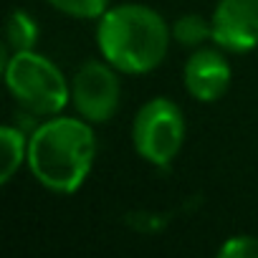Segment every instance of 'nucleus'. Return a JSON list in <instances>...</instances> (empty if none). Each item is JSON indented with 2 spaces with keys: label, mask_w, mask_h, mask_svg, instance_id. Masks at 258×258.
Returning a JSON list of instances; mask_svg holds the SVG:
<instances>
[{
  "label": "nucleus",
  "mask_w": 258,
  "mask_h": 258,
  "mask_svg": "<svg viewBox=\"0 0 258 258\" xmlns=\"http://www.w3.org/2000/svg\"><path fill=\"white\" fill-rule=\"evenodd\" d=\"M38 43V23L26 11H13L6 23V46L16 51H31Z\"/></svg>",
  "instance_id": "9"
},
{
  "label": "nucleus",
  "mask_w": 258,
  "mask_h": 258,
  "mask_svg": "<svg viewBox=\"0 0 258 258\" xmlns=\"http://www.w3.org/2000/svg\"><path fill=\"white\" fill-rule=\"evenodd\" d=\"M119 74L106 58L104 61H86L71 79V104L76 111L91 121L104 124L109 121L119 104H121V81Z\"/></svg>",
  "instance_id": "5"
},
{
  "label": "nucleus",
  "mask_w": 258,
  "mask_h": 258,
  "mask_svg": "<svg viewBox=\"0 0 258 258\" xmlns=\"http://www.w3.org/2000/svg\"><path fill=\"white\" fill-rule=\"evenodd\" d=\"M213 43L230 53L258 46V0H218L213 11Z\"/></svg>",
  "instance_id": "6"
},
{
  "label": "nucleus",
  "mask_w": 258,
  "mask_h": 258,
  "mask_svg": "<svg viewBox=\"0 0 258 258\" xmlns=\"http://www.w3.org/2000/svg\"><path fill=\"white\" fill-rule=\"evenodd\" d=\"M6 84L13 99L33 116H56L71 101V84L36 48L16 51L6 58Z\"/></svg>",
  "instance_id": "3"
},
{
  "label": "nucleus",
  "mask_w": 258,
  "mask_h": 258,
  "mask_svg": "<svg viewBox=\"0 0 258 258\" xmlns=\"http://www.w3.org/2000/svg\"><path fill=\"white\" fill-rule=\"evenodd\" d=\"M218 255L223 258H258V238L255 235H233L220 248Z\"/></svg>",
  "instance_id": "12"
},
{
  "label": "nucleus",
  "mask_w": 258,
  "mask_h": 258,
  "mask_svg": "<svg viewBox=\"0 0 258 258\" xmlns=\"http://www.w3.org/2000/svg\"><path fill=\"white\" fill-rule=\"evenodd\" d=\"M230 76L233 71H230L228 58L215 48H198L187 58L185 71H182L187 94L203 104H213L223 99L230 86Z\"/></svg>",
  "instance_id": "7"
},
{
  "label": "nucleus",
  "mask_w": 258,
  "mask_h": 258,
  "mask_svg": "<svg viewBox=\"0 0 258 258\" xmlns=\"http://www.w3.org/2000/svg\"><path fill=\"white\" fill-rule=\"evenodd\" d=\"M185 142V114L165 96H155L140 106L132 121V145L137 155L155 165L170 167Z\"/></svg>",
  "instance_id": "4"
},
{
  "label": "nucleus",
  "mask_w": 258,
  "mask_h": 258,
  "mask_svg": "<svg viewBox=\"0 0 258 258\" xmlns=\"http://www.w3.org/2000/svg\"><path fill=\"white\" fill-rule=\"evenodd\" d=\"M46 3L71 18H84V21L101 18L109 11V0H46Z\"/></svg>",
  "instance_id": "11"
},
{
  "label": "nucleus",
  "mask_w": 258,
  "mask_h": 258,
  "mask_svg": "<svg viewBox=\"0 0 258 258\" xmlns=\"http://www.w3.org/2000/svg\"><path fill=\"white\" fill-rule=\"evenodd\" d=\"M172 28L165 18L142 3L109 8L96 26V46L101 56L121 74L142 76L155 71L170 48Z\"/></svg>",
  "instance_id": "2"
},
{
  "label": "nucleus",
  "mask_w": 258,
  "mask_h": 258,
  "mask_svg": "<svg viewBox=\"0 0 258 258\" xmlns=\"http://www.w3.org/2000/svg\"><path fill=\"white\" fill-rule=\"evenodd\" d=\"M96 157V135L91 121L74 116H51L28 137V170L46 190L58 195L76 192Z\"/></svg>",
  "instance_id": "1"
},
{
  "label": "nucleus",
  "mask_w": 258,
  "mask_h": 258,
  "mask_svg": "<svg viewBox=\"0 0 258 258\" xmlns=\"http://www.w3.org/2000/svg\"><path fill=\"white\" fill-rule=\"evenodd\" d=\"M172 41H177L180 46H190V48L203 46L205 41H213V23L198 13L180 16L172 23Z\"/></svg>",
  "instance_id": "10"
},
{
  "label": "nucleus",
  "mask_w": 258,
  "mask_h": 258,
  "mask_svg": "<svg viewBox=\"0 0 258 258\" xmlns=\"http://www.w3.org/2000/svg\"><path fill=\"white\" fill-rule=\"evenodd\" d=\"M0 147H3V167H0V185H8L23 162H28V137L23 129L6 124L0 129Z\"/></svg>",
  "instance_id": "8"
}]
</instances>
